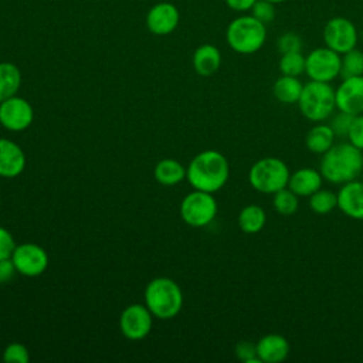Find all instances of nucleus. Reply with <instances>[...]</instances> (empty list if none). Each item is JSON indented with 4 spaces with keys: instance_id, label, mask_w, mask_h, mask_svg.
Masks as SVG:
<instances>
[{
    "instance_id": "obj_10",
    "label": "nucleus",
    "mask_w": 363,
    "mask_h": 363,
    "mask_svg": "<svg viewBox=\"0 0 363 363\" xmlns=\"http://www.w3.org/2000/svg\"><path fill=\"white\" fill-rule=\"evenodd\" d=\"M11 259L17 272L24 277H38L48 267V255L45 250L33 242L16 245Z\"/></svg>"
},
{
    "instance_id": "obj_14",
    "label": "nucleus",
    "mask_w": 363,
    "mask_h": 363,
    "mask_svg": "<svg viewBox=\"0 0 363 363\" xmlns=\"http://www.w3.org/2000/svg\"><path fill=\"white\" fill-rule=\"evenodd\" d=\"M180 20L179 10L169 1L155 4L146 16V26L156 35H166L176 30Z\"/></svg>"
},
{
    "instance_id": "obj_6",
    "label": "nucleus",
    "mask_w": 363,
    "mask_h": 363,
    "mask_svg": "<svg viewBox=\"0 0 363 363\" xmlns=\"http://www.w3.org/2000/svg\"><path fill=\"white\" fill-rule=\"evenodd\" d=\"M289 174V167L282 159L268 156L257 160L251 166L248 182L254 190L264 194H274L288 186Z\"/></svg>"
},
{
    "instance_id": "obj_17",
    "label": "nucleus",
    "mask_w": 363,
    "mask_h": 363,
    "mask_svg": "<svg viewBox=\"0 0 363 363\" xmlns=\"http://www.w3.org/2000/svg\"><path fill=\"white\" fill-rule=\"evenodd\" d=\"M26 166V156L21 147L9 139H0V176L16 177Z\"/></svg>"
},
{
    "instance_id": "obj_5",
    "label": "nucleus",
    "mask_w": 363,
    "mask_h": 363,
    "mask_svg": "<svg viewBox=\"0 0 363 363\" xmlns=\"http://www.w3.org/2000/svg\"><path fill=\"white\" fill-rule=\"evenodd\" d=\"M298 106L303 118L308 121L316 123L323 122L335 113V89L329 82L309 81L302 88Z\"/></svg>"
},
{
    "instance_id": "obj_12",
    "label": "nucleus",
    "mask_w": 363,
    "mask_h": 363,
    "mask_svg": "<svg viewBox=\"0 0 363 363\" xmlns=\"http://www.w3.org/2000/svg\"><path fill=\"white\" fill-rule=\"evenodd\" d=\"M119 326L125 337L130 340L143 339L152 329V312L147 306L133 303L122 312Z\"/></svg>"
},
{
    "instance_id": "obj_8",
    "label": "nucleus",
    "mask_w": 363,
    "mask_h": 363,
    "mask_svg": "<svg viewBox=\"0 0 363 363\" xmlns=\"http://www.w3.org/2000/svg\"><path fill=\"white\" fill-rule=\"evenodd\" d=\"M342 57L329 47L312 50L305 57V74L311 81L332 82L340 75Z\"/></svg>"
},
{
    "instance_id": "obj_33",
    "label": "nucleus",
    "mask_w": 363,
    "mask_h": 363,
    "mask_svg": "<svg viewBox=\"0 0 363 363\" xmlns=\"http://www.w3.org/2000/svg\"><path fill=\"white\" fill-rule=\"evenodd\" d=\"M235 356L244 363H261L257 356V345L248 340H241L237 343Z\"/></svg>"
},
{
    "instance_id": "obj_35",
    "label": "nucleus",
    "mask_w": 363,
    "mask_h": 363,
    "mask_svg": "<svg viewBox=\"0 0 363 363\" xmlns=\"http://www.w3.org/2000/svg\"><path fill=\"white\" fill-rule=\"evenodd\" d=\"M16 248V242L13 235L3 227H0V259L10 258Z\"/></svg>"
},
{
    "instance_id": "obj_26",
    "label": "nucleus",
    "mask_w": 363,
    "mask_h": 363,
    "mask_svg": "<svg viewBox=\"0 0 363 363\" xmlns=\"http://www.w3.org/2000/svg\"><path fill=\"white\" fill-rule=\"evenodd\" d=\"M309 207L316 214H328L337 207V196L336 193L320 187L309 196Z\"/></svg>"
},
{
    "instance_id": "obj_27",
    "label": "nucleus",
    "mask_w": 363,
    "mask_h": 363,
    "mask_svg": "<svg viewBox=\"0 0 363 363\" xmlns=\"http://www.w3.org/2000/svg\"><path fill=\"white\" fill-rule=\"evenodd\" d=\"M278 68L282 75L299 77L305 72V57L301 51L281 54Z\"/></svg>"
},
{
    "instance_id": "obj_7",
    "label": "nucleus",
    "mask_w": 363,
    "mask_h": 363,
    "mask_svg": "<svg viewBox=\"0 0 363 363\" xmlns=\"http://www.w3.org/2000/svg\"><path fill=\"white\" fill-rule=\"evenodd\" d=\"M217 214V201L211 193L196 190L189 193L180 204V216L191 227L210 224Z\"/></svg>"
},
{
    "instance_id": "obj_11",
    "label": "nucleus",
    "mask_w": 363,
    "mask_h": 363,
    "mask_svg": "<svg viewBox=\"0 0 363 363\" xmlns=\"http://www.w3.org/2000/svg\"><path fill=\"white\" fill-rule=\"evenodd\" d=\"M34 118L31 105L20 96H11L0 102V123L13 132L27 129Z\"/></svg>"
},
{
    "instance_id": "obj_39",
    "label": "nucleus",
    "mask_w": 363,
    "mask_h": 363,
    "mask_svg": "<svg viewBox=\"0 0 363 363\" xmlns=\"http://www.w3.org/2000/svg\"><path fill=\"white\" fill-rule=\"evenodd\" d=\"M360 179H362V182H363V170H362V174H360Z\"/></svg>"
},
{
    "instance_id": "obj_2",
    "label": "nucleus",
    "mask_w": 363,
    "mask_h": 363,
    "mask_svg": "<svg viewBox=\"0 0 363 363\" xmlns=\"http://www.w3.org/2000/svg\"><path fill=\"white\" fill-rule=\"evenodd\" d=\"M230 166L225 156L217 150H204L194 156L186 170L189 183L207 193H216L228 180Z\"/></svg>"
},
{
    "instance_id": "obj_4",
    "label": "nucleus",
    "mask_w": 363,
    "mask_h": 363,
    "mask_svg": "<svg viewBox=\"0 0 363 363\" xmlns=\"http://www.w3.org/2000/svg\"><path fill=\"white\" fill-rule=\"evenodd\" d=\"M225 40L233 51L238 54H254L265 44L267 28L255 17L241 16L228 24Z\"/></svg>"
},
{
    "instance_id": "obj_13",
    "label": "nucleus",
    "mask_w": 363,
    "mask_h": 363,
    "mask_svg": "<svg viewBox=\"0 0 363 363\" xmlns=\"http://www.w3.org/2000/svg\"><path fill=\"white\" fill-rule=\"evenodd\" d=\"M336 109L353 116L363 113V75L347 77L335 89Z\"/></svg>"
},
{
    "instance_id": "obj_29",
    "label": "nucleus",
    "mask_w": 363,
    "mask_h": 363,
    "mask_svg": "<svg viewBox=\"0 0 363 363\" xmlns=\"http://www.w3.org/2000/svg\"><path fill=\"white\" fill-rule=\"evenodd\" d=\"M352 121H353V115L350 113H346L343 111H339L336 113H333L330 116V122H329V126L330 129L333 130L335 136H340V138H346L347 133H349V129H350V125H352Z\"/></svg>"
},
{
    "instance_id": "obj_37",
    "label": "nucleus",
    "mask_w": 363,
    "mask_h": 363,
    "mask_svg": "<svg viewBox=\"0 0 363 363\" xmlns=\"http://www.w3.org/2000/svg\"><path fill=\"white\" fill-rule=\"evenodd\" d=\"M225 4L234 11H248L257 0H224Z\"/></svg>"
},
{
    "instance_id": "obj_21",
    "label": "nucleus",
    "mask_w": 363,
    "mask_h": 363,
    "mask_svg": "<svg viewBox=\"0 0 363 363\" xmlns=\"http://www.w3.org/2000/svg\"><path fill=\"white\" fill-rule=\"evenodd\" d=\"M303 84L298 79V77L291 75H282L277 78V81L272 85V94L277 101L285 105L298 104L301 92H302Z\"/></svg>"
},
{
    "instance_id": "obj_9",
    "label": "nucleus",
    "mask_w": 363,
    "mask_h": 363,
    "mask_svg": "<svg viewBox=\"0 0 363 363\" xmlns=\"http://www.w3.org/2000/svg\"><path fill=\"white\" fill-rule=\"evenodd\" d=\"M357 40V28L346 17H333L323 27L325 45L340 55L352 48H356Z\"/></svg>"
},
{
    "instance_id": "obj_20",
    "label": "nucleus",
    "mask_w": 363,
    "mask_h": 363,
    "mask_svg": "<svg viewBox=\"0 0 363 363\" xmlns=\"http://www.w3.org/2000/svg\"><path fill=\"white\" fill-rule=\"evenodd\" d=\"M335 133L330 129L329 123L318 122L312 126L305 136L306 149L315 155H323L335 145Z\"/></svg>"
},
{
    "instance_id": "obj_1",
    "label": "nucleus",
    "mask_w": 363,
    "mask_h": 363,
    "mask_svg": "<svg viewBox=\"0 0 363 363\" xmlns=\"http://www.w3.org/2000/svg\"><path fill=\"white\" fill-rule=\"evenodd\" d=\"M363 170L362 150L349 142L335 143L322 155L319 172L332 184H345L360 177Z\"/></svg>"
},
{
    "instance_id": "obj_15",
    "label": "nucleus",
    "mask_w": 363,
    "mask_h": 363,
    "mask_svg": "<svg viewBox=\"0 0 363 363\" xmlns=\"http://www.w3.org/2000/svg\"><path fill=\"white\" fill-rule=\"evenodd\" d=\"M337 196V208L353 220H363V182L352 180L340 184Z\"/></svg>"
},
{
    "instance_id": "obj_36",
    "label": "nucleus",
    "mask_w": 363,
    "mask_h": 363,
    "mask_svg": "<svg viewBox=\"0 0 363 363\" xmlns=\"http://www.w3.org/2000/svg\"><path fill=\"white\" fill-rule=\"evenodd\" d=\"M16 272H17V269H16V265H14L11 257L0 259V284L10 282Z\"/></svg>"
},
{
    "instance_id": "obj_40",
    "label": "nucleus",
    "mask_w": 363,
    "mask_h": 363,
    "mask_svg": "<svg viewBox=\"0 0 363 363\" xmlns=\"http://www.w3.org/2000/svg\"><path fill=\"white\" fill-rule=\"evenodd\" d=\"M362 156H363V150H362Z\"/></svg>"
},
{
    "instance_id": "obj_30",
    "label": "nucleus",
    "mask_w": 363,
    "mask_h": 363,
    "mask_svg": "<svg viewBox=\"0 0 363 363\" xmlns=\"http://www.w3.org/2000/svg\"><path fill=\"white\" fill-rule=\"evenodd\" d=\"M302 45H303V43H302L301 35L296 33H292V31L281 34L277 40V48L281 54L301 51Z\"/></svg>"
},
{
    "instance_id": "obj_31",
    "label": "nucleus",
    "mask_w": 363,
    "mask_h": 363,
    "mask_svg": "<svg viewBox=\"0 0 363 363\" xmlns=\"http://www.w3.org/2000/svg\"><path fill=\"white\" fill-rule=\"evenodd\" d=\"M251 16L264 24L271 23L275 18L274 3L268 0H257L251 9Z\"/></svg>"
},
{
    "instance_id": "obj_3",
    "label": "nucleus",
    "mask_w": 363,
    "mask_h": 363,
    "mask_svg": "<svg viewBox=\"0 0 363 363\" xmlns=\"http://www.w3.org/2000/svg\"><path fill=\"white\" fill-rule=\"evenodd\" d=\"M145 302L153 316L159 319H170L180 312L183 295L173 279L155 278L145 289Z\"/></svg>"
},
{
    "instance_id": "obj_23",
    "label": "nucleus",
    "mask_w": 363,
    "mask_h": 363,
    "mask_svg": "<svg viewBox=\"0 0 363 363\" xmlns=\"http://www.w3.org/2000/svg\"><path fill=\"white\" fill-rule=\"evenodd\" d=\"M21 84V74L13 62H0V102L17 94Z\"/></svg>"
},
{
    "instance_id": "obj_28",
    "label": "nucleus",
    "mask_w": 363,
    "mask_h": 363,
    "mask_svg": "<svg viewBox=\"0 0 363 363\" xmlns=\"http://www.w3.org/2000/svg\"><path fill=\"white\" fill-rule=\"evenodd\" d=\"M340 75L343 78L363 75V51L352 48L350 51L342 54Z\"/></svg>"
},
{
    "instance_id": "obj_25",
    "label": "nucleus",
    "mask_w": 363,
    "mask_h": 363,
    "mask_svg": "<svg viewBox=\"0 0 363 363\" xmlns=\"http://www.w3.org/2000/svg\"><path fill=\"white\" fill-rule=\"evenodd\" d=\"M272 204L278 214L288 217V216H292L294 213H296V210L299 207V200H298V196L286 186V187L278 190L277 193H274Z\"/></svg>"
},
{
    "instance_id": "obj_22",
    "label": "nucleus",
    "mask_w": 363,
    "mask_h": 363,
    "mask_svg": "<svg viewBox=\"0 0 363 363\" xmlns=\"http://www.w3.org/2000/svg\"><path fill=\"white\" fill-rule=\"evenodd\" d=\"M267 223V213L258 204L245 206L238 214V227L247 234L259 233Z\"/></svg>"
},
{
    "instance_id": "obj_19",
    "label": "nucleus",
    "mask_w": 363,
    "mask_h": 363,
    "mask_svg": "<svg viewBox=\"0 0 363 363\" xmlns=\"http://www.w3.org/2000/svg\"><path fill=\"white\" fill-rule=\"evenodd\" d=\"M221 65V52L213 44L200 45L193 54L194 71L201 77H210Z\"/></svg>"
},
{
    "instance_id": "obj_32",
    "label": "nucleus",
    "mask_w": 363,
    "mask_h": 363,
    "mask_svg": "<svg viewBox=\"0 0 363 363\" xmlns=\"http://www.w3.org/2000/svg\"><path fill=\"white\" fill-rule=\"evenodd\" d=\"M28 359V350L21 343H10L3 352V360L9 363H27Z\"/></svg>"
},
{
    "instance_id": "obj_18",
    "label": "nucleus",
    "mask_w": 363,
    "mask_h": 363,
    "mask_svg": "<svg viewBox=\"0 0 363 363\" xmlns=\"http://www.w3.org/2000/svg\"><path fill=\"white\" fill-rule=\"evenodd\" d=\"M323 177L319 170L313 167H301L289 174L288 187L298 197H309L322 187Z\"/></svg>"
},
{
    "instance_id": "obj_38",
    "label": "nucleus",
    "mask_w": 363,
    "mask_h": 363,
    "mask_svg": "<svg viewBox=\"0 0 363 363\" xmlns=\"http://www.w3.org/2000/svg\"><path fill=\"white\" fill-rule=\"evenodd\" d=\"M268 1H271V3L277 4V3H282V1H286V0H268Z\"/></svg>"
},
{
    "instance_id": "obj_24",
    "label": "nucleus",
    "mask_w": 363,
    "mask_h": 363,
    "mask_svg": "<svg viewBox=\"0 0 363 363\" xmlns=\"http://www.w3.org/2000/svg\"><path fill=\"white\" fill-rule=\"evenodd\" d=\"M155 177L160 184L174 186L186 177V169L173 159H163L155 167Z\"/></svg>"
},
{
    "instance_id": "obj_16",
    "label": "nucleus",
    "mask_w": 363,
    "mask_h": 363,
    "mask_svg": "<svg viewBox=\"0 0 363 363\" xmlns=\"http://www.w3.org/2000/svg\"><path fill=\"white\" fill-rule=\"evenodd\" d=\"M255 345L257 356L261 360V363L284 362L291 350L288 339L278 333H268L262 336Z\"/></svg>"
},
{
    "instance_id": "obj_34",
    "label": "nucleus",
    "mask_w": 363,
    "mask_h": 363,
    "mask_svg": "<svg viewBox=\"0 0 363 363\" xmlns=\"http://www.w3.org/2000/svg\"><path fill=\"white\" fill-rule=\"evenodd\" d=\"M347 142L352 143L354 147L363 150V113L353 116L349 133H347Z\"/></svg>"
}]
</instances>
